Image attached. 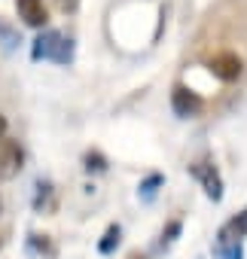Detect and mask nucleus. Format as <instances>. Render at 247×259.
Returning <instances> with one entry per match:
<instances>
[{"mask_svg": "<svg viewBox=\"0 0 247 259\" xmlns=\"http://www.w3.org/2000/svg\"><path fill=\"white\" fill-rule=\"evenodd\" d=\"M31 244H34V250H40L46 256H55V247H52V241L46 235H31Z\"/></svg>", "mask_w": 247, "mask_h": 259, "instance_id": "nucleus-12", "label": "nucleus"}, {"mask_svg": "<svg viewBox=\"0 0 247 259\" xmlns=\"http://www.w3.org/2000/svg\"><path fill=\"white\" fill-rule=\"evenodd\" d=\"M34 58H37V61L46 58V61H55V64H67V61L73 58V46H70V40H64L58 31H46V34H40L37 43H34Z\"/></svg>", "mask_w": 247, "mask_h": 259, "instance_id": "nucleus-1", "label": "nucleus"}, {"mask_svg": "<svg viewBox=\"0 0 247 259\" xmlns=\"http://www.w3.org/2000/svg\"><path fill=\"white\" fill-rule=\"evenodd\" d=\"M0 247H4V235H0Z\"/></svg>", "mask_w": 247, "mask_h": 259, "instance_id": "nucleus-17", "label": "nucleus"}, {"mask_svg": "<svg viewBox=\"0 0 247 259\" xmlns=\"http://www.w3.org/2000/svg\"><path fill=\"white\" fill-rule=\"evenodd\" d=\"M55 4H58V10H61V13H76L79 0H55Z\"/></svg>", "mask_w": 247, "mask_h": 259, "instance_id": "nucleus-14", "label": "nucleus"}, {"mask_svg": "<svg viewBox=\"0 0 247 259\" xmlns=\"http://www.w3.org/2000/svg\"><path fill=\"white\" fill-rule=\"evenodd\" d=\"M208 67H211V73H214L217 79L235 82V79L241 76V70H244V61H241L235 52H217V55L208 58Z\"/></svg>", "mask_w": 247, "mask_h": 259, "instance_id": "nucleus-4", "label": "nucleus"}, {"mask_svg": "<svg viewBox=\"0 0 247 259\" xmlns=\"http://www.w3.org/2000/svg\"><path fill=\"white\" fill-rule=\"evenodd\" d=\"M189 171H192V177L204 186V195H208L211 201H223V177H220V171H217L208 159L195 162Z\"/></svg>", "mask_w": 247, "mask_h": 259, "instance_id": "nucleus-3", "label": "nucleus"}, {"mask_svg": "<svg viewBox=\"0 0 247 259\" xmlns=\"http://www.w3.org/2000/svg\"><path fill=\"white\" fill-rule=\"evenodd\" d=\"M4 138H7V119L0 116V141H4Z\"/></svg>", "mask_w": 247, "mask_h": 259, "instance_id": "nucleus-15", "label": "nucleus"}, {"mask_svg": "<svg viewBox=\"0 0 247 259\" xmlns=\"http://www.w3.org/2000/svg\"><path fill=\"white\" fill-rule=\"evenodd\" d=\"M156 186H162V177H159V174H153V177H147V180L141 183V195H144V198H153V195H156Z\"/></svg>", "mask_w": 247, "mask_h": 259, "instance_id": "nucleus-13", "label": "nucleus"}, {"mask_svg": "<svg viewBox=\"0 0 247 259\" xmlns=\"http://www.w3.org/2000/svg\"><path fill=\"white\" fill-rule=\"evenodd\" d=\"M52 183H37V198H34V207L37 210H46V207H52Z\"/></svg>", "mask_w": 247, "mask_h": 259, "instance_id": "nucleus-10", "label": "nucleus"}, {"mask_svg": "<svg viewBox=\"0 0 247 259\" xmlns=\"http://www.w3.org/2000/svg\"><path fill=\"white\" fill-rule=\"evenodd\" d=\"M119 238H122V229L119 226H110L107 232H104V238H101V244H98V250L107 256V253H113L116 247H119Z\"/></svg>", "mask_w": 247, "mask_h": 259, "instance_id": "nucleus-9", "label": "nucleus"}, {"mask_svg": "<svg viewBox=\"0 0 247 259\" xmlns=\"http://www.w3.org/2000/svg\"><path fill=\"white\" fill-rule=\"evenodd\" d=\"M16 13L31 28H46V22H49V13H46L43 0H16Z\"/></svg>", "mask_w": 247, "mask_h": 259, "instance_id": "nucleus-6", "label": "nucleus"}, {"mask_svg": "<svg viewBox=\"0 0 247 259\" xmlns=\"http://www.w3.org/2000/svg\"><path fill=\"white\" fill-rule=\"evenodd\" d=\"M180 229H183V223H180V220H171V223H168V229L162 232V241H159V247H171V244H174V238L180 235Z\"/></svg>", "mask_w": 247, "mask_h": 259, "instance_id": "nucleus-11", "label": "nucleus"}, {"mask_svg": "<svg viewBox=\"0 0 247 259\" xmlns=\"http://www.w3.org/2000/svg\"><path fill=\"white\" fill-rule=\"evenodd\" d=\"M244 235H247V207H244L241 213H235V217H232L220 232H217V238H220V241H241Z\"/></svg>", "mask_w": 247, "mask_h": 259, "instance_id": "nucleus-7", "label": "nucleus"}, {"mask_svg": "<svg viewBox=\"0 0 247 259\" xmlns=\"http://www.w3.org/2000/svg\"><path fill=\"white\" fill-rule=\"evenodd\" d=\"M129 259H147L144 253H129Z\"/></svg>", "mask_w": 247, "mask_h": 259, "instance_id": "nucleus-16", "label": "nucleus"}, {"mask_svg": "<svg viewBox=\"0 0 247 259\" xmlns=\"http://www.w3.org/2000/svg\"><path fill=\"white\" fill-rule=\"evenodd\" d=\"M25 165V150L19 141L4 138L0 141V180H13Z\"/></svg>", "mask_w": 247, "mask_h": 259, "instance_id": "nucleus-2", "label": "nucleus"}, {"mask_svg": "<svg viewBox=\"0 0 247 259\" xmlns=\"http://www.w3.org/2000/svg\"><path fill=\"white\" fill-rule=\"evenodd\" d=\"M214 256L217 259H244V247H241V241H220L217 238Z\"/></svg>", "mask_w": 247, "mask_h": 259, "instance_id": "nucleus-8", "label": "nucleus"}, {"mask_svg": "<svg viewBox=\"0 0 247 259\" xmlns=\"http://www.w3.org/2000/svg\"><path fill=\"white\" fill-rule=\"evenodd\" d=\"M171 110H174L180 119H192V116H198V113L204 110V101H201L192 89L174 85V89H171Z\"/></svg>", "mask_w": 247, "mask_h": 259, "instance_id": "nucleus-5", "label": "nucleus"}]
</instances>
